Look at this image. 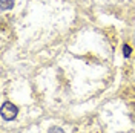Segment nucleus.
<instances>
[{"instance_id": "nucleus-3", "label": "nucleus", "mask_w": 135, "mask_h": 133, "mask_svg": "<svg viewBox=\"0 0 135 133\" xmlns=\"http://www.w3.org/2000/svg\"><path fill=\"white\" fill-rule=\"evenodd\" d=\"M131 52H132V50H131V46H129V44H124V46H123V54H124V57H129Z\"/></svg>"}, {"instance_id": "nucleus-1", "label": "nucleus", "mask_w": 135, "mask_h": 133, "mask_svg": "<svg viewBox=\"0 0 135 133\" xmlns=\"http://www.w3.org/2000/svg\"><path fill=\"white\" fill-rule=\"evenodd\" d=\"M0 113H2V118L6 119V121H11L17 116L18 113V109L17 106H14L12 103H3L2 104V109H0Z\"/></svg>"}, {"instance_id": "nucleus-2", "label": "nucleus", "mask_w": 135, "mask_h": 133, "mask_svg": "<svg viewBox=\"0 0 135 133\" xmlns=\"http://www.w3.org/2000/svg\"><path fill=\"white\" fill-rule=\"evenodd\" d=\"M12 6H14V0H0V9L2 11L11 9Z\"/></svg>"}, {"instance_id": "nucleus-4", "label": "nucleus", "mask_w": 135, "mask_h": 133, "mask_svg": "<svg viewBox=\"0 0 135 133\" xmlns=\"http://www.w3.org/2000/svg\"><path fill=\"white\" fill-rule=\"evenodd\" d=\"M48 133H63V130H61L60 127H55V125H54V127H51L49 130H48Z\"/></svg>"}, {"instance_id": "nucleus-5", "label": "nucleus", "mask_w": 135, "mask_h": 133, "mask_svg": "<svg viewBox=\"0 0 135 133\" xmlns=\"http://www.w3.org/2000/svg\"><path fill=\"white\" fill-rule=\"evenodd\" d=\"M127 133H135V132H127Z\"/></svg>"}]
</instances>
